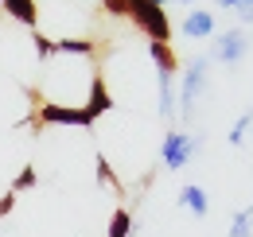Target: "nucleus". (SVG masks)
Segmentation results:
<instances>
[{
    "label": "nucleus",
    "mask_w": 253,
    "mask_h": 237,
    "mask_svg": "<svg viewBox=\"0 0 253 237\" xmlns=\"http://www.w3.org/2000/svg\"><path fill=\"white\" fill-rule=\"evenodd\" d=\"M97 179H101L105 187H117V191H121V183H117V175H113V167H109L105 156H97Z\"/></svg>",
    "instance_id": "16"
},
{
    "label": "nucleus",
    "mask_w": 253,
    "mask_h": 237,
    "mask_svg": "<svg viewBox=\"0 0 253 237\" xmlns=\"http://www.w3.org/2000/svg\"><path fill=\"white\" fill-rule=\"evenodd\" d=\"M28 187H35V167H32V163H28V167L16 175V183H12V195H16V191H28Z\"/></svg>",
    "instance_id": "17"
},
{
    "label": "nucleus",
    "mask_w": 253,
    "mask_h": 237,
    "mask_svg": "<svg viewBox=\"0 0 253 237\" xmlns=\"http://www.w3.org/2000/svg\"><path fill=\"white\" fill-rule=\"evenodd\" d=\"M148 55L156 62V74H175L179 70V59H175V51L168 43H148Z\"/></svg>",
    "instance_id": "9"
},
{
    "label": "nucleus",
    "mask_w": 253,
    "mask_h": 237,
    "mask_svg": "<svg viewBox=\"0 0 253 237\" xmlns=\"http://www.w3.org/2000/svg\"><path fill=\"white\" fill-rule=\"evenodd\" d=\"M39 124H74V128H90L94 120L86 117V109L78 105H55V101H47V105H39Z\"/></svg>",
    "instance_id": "5"
},
{
    "label": "nucleus",
    "mask_w": 253,
    "mask_h": 237,
    "mask_svg": "<svg viewBox=\"0 0 253 237\" xmlns=\"http://www.w3.org/2000/svg\"><path fill=\"white\" fill-rule=\"evenodd\" d=\"M35 55H39V59H51V55H55V51H51V39H47L43 31H35Z\"/></svg>",
    "instance_id": "18"
},
{
    "label": "nucleus",
    "mask_w": 253,
    "mask_h": 237,
    "mask_svg": "<svg viewBox=\"0 0 253 237\" xmlns=\"http://www.w3.org/2000/svg\"><path fill=\"white\" fill-rule=\"evenodd\" d=\"M179 4H191V0H179Z\"/></svg>",
    "instance_id": "24"
},
{
    "label": "nucleus",
    "mask_w": 253,
    "mask_h": 237,
    "mask_svg": "<svg viewBox=\"0 0 253 237\" xmlns=\"http://www.w3.org/2000/svg\"><path fill=\"white\" fill-rule=\"evenodd\" d=\"M238 16H242V24H253V0H242V4H238Z\"/></svg>",
    "instance_id": "20"
},
{
    "label": "nucleus",
    "mask_w": 253,
    "mask_h": 237,
    "mask_svg": "<svg viewBox=\"0 0 253 237\" xmlns=\"http://www.w3.org/2000/svg\"><path fill=\"white\" fill-rule=\"evenodd\" d=\"M253 234V210H238L230 222V237H250Z\"/></svg>",
    "instance_id": "15"
},
{
    "label": "nucleus",
    "mask_w": 253,
    "mask_h": 237,
    "mask_svg": "<svg viewBox=\"0 0 253 237\" xmlns=\"http://www.w3.org/2000/svg\"><path fill=\"white\" fill-rule=\"evenodd\" d=\"M214 4H218V8H238L242 0H214Z\"/></svg>",
    "instance_id": "22"
},
{
    "label": "nucleus",
    "mask_w": 253,
    "mask_h": 237,
    "mask_svg": "<svg viewBox=\"0 0 253 237\" xmlns=\"http://www.w3.org/2000/svg\"><path fill=\"white\" fill-rule=\"evenodd\" d=\"M160 78V117H175V74H156Z\"/></svg>",
    "instance_id": "10"
},
{
    "label": "nucleus",
    "mask_w": 253,
    "mask_h": 237,
    "mask_svg": "<svg viewBox=\"0 0 253 237\" xmlns=\"http://www.w3.org/2000/svg\"><path fill=\"white\" fill-rule=\"evenodd\" d=\"M51 51L55 55H94V43L90 39H51Z\"/></svg>",
    "instance_id": "12"
},
{
    "label": "nucleus",
    "mask_w": 253,
    "mask_h": 237,
    "mask_svg": "<svg viewBox=\"0 0 253 237\" xmlns=\"http://www.w3.org/2000/svg\"><path fill=\"white\" fill-rule=\"evenodd\" d=\"M152 4H156V8H164V4H168V0H152Z\"/></svg>",
    "instance_id": "23"
},
{
    "label": "nucleus",
    "mask_w": 253,
    "mask_h": 237,
    "mask_svg": "<svg viewBox=\"0 0 253 237\" xmlns=\"http://www.w3.org/2000/svg\"><path fill=\"white\" fill-rule=\"evenodd\" d=\"M246 47H250L246 31H242V28H230V31H222L218 39H214L211 59H214V62H242V59H246Z\"/></svg>",
    "instance_id": "4"
},
{
    "label": "nucleus",
    "mask_w": 253,
    "mask_h": 237,
    "mask_svg": "<svg viewBox=\"0 0 253 237\" xmlns=\"http://www.w3.org/2000/svg\"><path fill=\"white\" fill-rule=\"evenodd\" d=\"M0 4H4V0H0Z\"/></svg>",
    "instance_id": "25"
},
{
    "label": "nucleus",
    "mask_w": 253,
    "mask_h": 237,
    "mask_svg": "<svg viewBox=\"0 0 253 237\" xmlns=\"http://www.w3.org/2000/svg\"><path fill=\"white\" fill-rule=\"evenodd\" d=\"M128 16L132 24L148 35V43H168L171 39V20L164 16V8H156L152 0H128Z\"/></svg>",
    "instance_id": "2"
},
{
    "label": "nucleus",
    "mask_w": 253,
    "mask_h": 237,
    "mask_svg": "<svg viewBox=\"0 0 253 237\" xmlns=\"http://www.w3.org/2000/svg\"><path fill=\"white\" fill-rule=\"evenodd\" d=\"M179 206L191 210L195 218H207V214H211V195H207L199 183H187V187L179 191Z\"/></svg>",
    "instance_id": "7"
},
{
    "label": "nucleus",
    "mask_w": 253,
    "mask_h": 237,
    "mask_svg": "<svg viewBox=\"0 0 253 237\" xmlns=\"http://www.w3.org/2000/svg\"><path fill=\"white\" fill-rule=\"evenodd\" d=\"M101 4H105L109 16H128V4H125V0H101Z\"/></svg>",
    "instance_id": "19"
},
{
    "label": "nucleus",
    "mask_w": 253,
    "mask_h": 237,
    "mask_svg": "<svg viewBox=\"0 0 253 237\" xmlns=\"http://www.w3.org/2000/svg\"><path fill=\"white\" fill-rule=\"evenodd\" d=\"M207 66H211L207 55H195V59H187V66H183V78H179V117L183 120L195 117V101H199V93L207 89Z\"/></svg>",
    "instance_id": "1"
},
{
    "label": "nucleus",
    "mask_w": 253,
    "mask_h": 237,
    "mask_svg": "<svg viewBox=\"0 0 253 237\" xmlns=\"http://www.w3.org/2000/svg\"><path fill=\"white\" fill-rule=\"evenodd\" d=\"M109 237H132V214L125 206L113 210V218H109Z\"/></svg>",
    "instance_id": "13"
},
{
    "label": "nucleus",
    "mask_w": 253,
    "mask_h": 237,
    "mask_svg": "<svg viewBox=\"0 0 253 237\" xmlns=\"http://www.w3.org/2000/svg\"><path fill=\"white\" fill-rule=\"evenodd\" d=\"M214 28H218V24H214L211 8H195L187 20L179 24V35H183V39H211V35H214Z\"/></svg>",
    "instance_id": "6"
},
{
    "label": "nucleus",
    "mask_w": 253,
    "mask_h": 237,
    "mask_svg": "<svg viewBox=\"0 0 253 237\" xmlns=\"http://www.w3.org/2000/svg\"><path fill=\"white\" fill-rule=\"evenodd\" d=\"M250 128H253V109H242V117L230 124V136H226V140H230V144L238 148V144L246 140V132H250Z\"/></svg>",
    "instance_id": "14"
},
{
    "label": "nucleus",
    "mask_w": 253,
    "mask_h": 237,
    "mask_svg": "<svg viewBox=\"0 0 253 237\" xmlns=\"http://www.w3.org/2000/svg\"><path fill=\"white\" fill-rule=\"evenodd\" d=\"M16 206V195H12V191H8V195H4V198H0V218H4V214H8V210Z\"/></svg>",
    "instance_id": "21"
},
{
    "label": "nucleus",
    "mask_w": 253,
    "mask_h": 237,
    "mask_svg": "<svg viewBox=\"0 0 253 237\" xmlns=\"http://www.w3.org/2000/svg\"><path fill=\"white\" fill-rule=\"evenodd\" d=\"M82 109H86V117H90V120H97L101 113H109V109H113V97H109V89H105L101 78L90 82V97H86V105H82Z\"/></svg>",
    "instance_id": "8"
},
{
    "label": "nucleus",
    "mask_w": 253,
    "mask_h": 237,
    "mask_svg": "<svg viewBox=\"0 0 253 237\" xmlns=\"http://www.w3.org/2000/svg\"><path fill=\"white\" fill-rule=\"evenodd\" d=\"M12 20H20L24 28H35V20H39V12H35V0H4L0 4Z\"/></svg>",
    "instance_id": "11"
},
{
    "label": "nucleus",
    "mask_w": 253,
    "mask_h": 237,
    "mask_svg": "<svg viewBox=\"0 0 253 237\" xmlns=\"http://www.w3.org/2000/svg\"><path fill=\"white\" fill-rule=\"evenodd\" d=\"M199 152V140L195 136H187V132H179V128H171L168 136H164V148H160V156H164V167L168 171H183L187 167V159Z\"/></svg>",
    "instance_id": "3"
}]
</instances>
